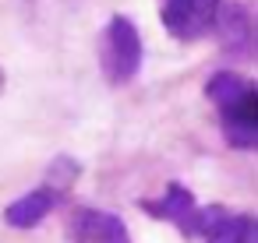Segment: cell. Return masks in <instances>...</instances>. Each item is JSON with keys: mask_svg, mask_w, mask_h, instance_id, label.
I'll return each instance as SVG.
<instances>
[{"mask_svg": "<svg viewBox=\"0 0 258 243\" xmlns=\"http://www.w3.org/2000/svg\"><path fill=\"white\" fill-rule=\"evenodd\" d=\"M71 243H131V232L113 211L82 208L71 218Z\"/></svg>", "mask_w": 258, "mask_h": 243, "instance_id": "obj_6", "label": "cell"}, {"mask_svg": "<svg viewBox=\"0 0 258 243\" xmlns=\"http://www.w3.org/2000/svg\"><path fill=\"white\" fill-rule=\"evenodd\" d=\"M212 29L219 32V39H223L226 50L244 53V46H247V39H251V18H247V11H244V4H223V0H219V11H216Z\"/></svg>", "mask_w": 258, "mask_h": 243, "instance_id": "obj_8", "label": "cell"}, {"mask_svg": "<svg viewBox=\"0 0 258 243\" xmlns=\"http://www.w3.org/2000/svg\"><path fill=\"white\" fill-rule=\"evenodd\" d=\"M60 197H64L60 190H53L50 183H43V187L22 194L18 201H11V204L4 208V222H8L11 229H32V225H39V222L60 204Z\"/></svg>", "mask_w": 258, "mask_h": 243, "instance_id": "obj_7", "label": "cell"}, {"mask_svg": "<svg viewBox=\"0 0 258 243\" xmlns=\"http://www.w3.org/2000/svg\"><path fill=\"white\" fill-rule=\"evenodd\" d=\"M219 124H223V138L230 141V148L251 152L258 145V92H254V85L240 99H233L230 106L219 109Z\"/></svg>", "mask_w": 258, "mask_h": 243, "instance_id": "obj_4", "label": "cell"}, {"mask_svg": "<svg viewBox=\"0 0 258 243\" xmlns=\"http://www.w3.org/2000/svg\"><path fill=\"white\" fill-rule=\"evenodd\" d=\"M198 236H205V243H254V218L209 204L198 208Z\"/></svg>", "mask_w": 258, "mask_h": 243, "instance_id": "obj_5", "label": "cell"}, {"mask_svg": "<svg viewBox=\"0 0 258 243\" xmlns=\"http://www.w3.org/2000/svg\"><path fill=\"white\" fill-rule=\"evenodd\" d=\"M216 11L219 0H163V29L180 43H195L212 32Z\"/></svg>", "mask_w": 258, "mask_h": 243, "instance_id": "obj_2", "label": "cell"}, {"mask_svg": "<svg viewBox=\"0 0 258 243\" xmlns=\"http://www.w3.org/2000/svg\"><path fill=\"white\" fill-rule=\"evenodd\" d=\"M99 67L110 85H127L142 71V36L127 15L110 18L99 39Z\"/></svg>", "mask_w": 258, "mask_h": 243, "instance_id": "obj_1", "label": "cell"}, {"mask_svg": "<svg viewBox=\"0 0 258 243\" xmlns=\"http://www.w3.org/2000/svg\"><path fill=\"white\" fill-rule=\"evenodd\" d=\"M247 88H251V81L240 78L237 71H216V74L209 78V85H205V95L212 99L216 109H223V106H230L233 99H240Z\"/></svg>", "mask_w": 258, "mask_h": 243, "instance_id": "obj_9", "label": "cell"}, {"mask_svg": "<svg viewBox=\"0 0 258 243\" xmlns=\"http://www.w3.org/2000/svg\"><path fill=\"white\" fill-rule=\"evenodd\" d=\"M142 211L159 218V222L177 225L184 236H198V201H195V194L184 183H166L163 197L142 201Z\"/></svg>", "mask_w": 258, "mask_h": 243, "instance_id": "obj_3", "label": "cell"}]
</instances>
